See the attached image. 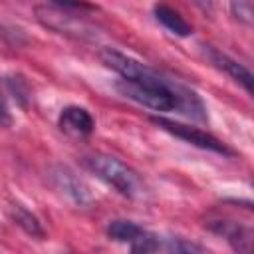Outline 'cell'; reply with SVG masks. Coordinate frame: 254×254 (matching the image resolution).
Wrapping results in <instances>:
<instances>
[{"instance_id": "6da1fadb", "label": "cell", "mask_w": 254, "mask_h": 254, "mask_svg": "<svg viewBox=\"0 0 254 254\" xmlns=\"http://www.w3.org/2000/svg\"><path fill=\"white\" fill-rule=\"evenodd\" d=\"M101 60L107 67L121 75L115 85L121 95L155 111H181L198 121L206 119L204 105L198 95L192 89L181 85L179 81L165 77L157 69L113 48L101 50Z\"/></svg>"}, {"instance_id": "7a4b0ae2", "label": "cell", "mask_w": 254, "mask_h": 254, "mask_svg": "<svg viewBox=\"0 0 254 254\" xmlns=\"http://www.w3.org/2000/svg\"><path fill=\"white\" fill-rule=\"evenodd\" d=\"M87 167L107 185H111L115 190H119L123 196L139 198L145 192V187L137 173L129 169L125 163H121L115 157L109 155H93L87 159Z\"/></svg>"}, {"instance_id": "3957f363", "label": "cell", "mask_w": 254, "mask_h": 254, "mask_svg": "<svg viewBox=\"0 0 254 254\" xmlns=\"http://www.w3.org/2000/svg\"><path fill=\"white\" fill-rule=\"evenodd\" d=\"M151 121L159 129H163V131H167V133H171V135H175V137H179V139H183V141H187L198 149H206V151H212L218 155H232V151L220 139H216L214 135H210L198 127L185 125V123H179V121H173L167 117H151Z\"/></svg>"}, {"instance_id": "277c9868", "label": "cell", "mask_w": 254, "mask_h": 254, "mask_svg": "<svg viewBox=\"0 0 254 254\" xmlns=\"http://www.w3.org/2000/svg\"><path fill=\"white\" fill-rule=\"evenodd\" d=\"M50 179H52L54 187L62 194H65L73 204H77V206H89L93 202V196H91L89 187L73 171H69L67 167L54 165L50 169Z\"/></svg>"}, {"instance_id": "5b68a950", "label": "cell", "mask_w": 254, "mask_h": 254, "mask_svg": "<svg viewBox=\"0 0 254 254\" xmlns=\"http://www.w3.org/2000/svg\"><path fill=\"white\" fill-rule=\"evenodd\" d=\"M129 246L133 252H202V246L189 242L185 238L159 236L147 230Z\"/></svg>"}, {"instance_id": "8992f818", "label": "cell", "mask_w": 254, "mask_h": 254, "mask_svg": "<svg viewBox=\"0 0 254 254\" xmlns=\"http://www.w3.org/2000/svg\"><path fill=\"white\" fill-rule=\"evenodd\" d=\"M60 129L67 135L73 137H87L93 133L95 129V121L89 115L87 109L77 107V105H69L60 113Z\"/></svg>"}, {"instance_id": "52a82bcc", "label": "cell", "mask_w": 254, "mask_h": 254, "mask_svg": "<svg viewBox=\"0 0 254 254\" xmlns=\"http://www.w3.org/2000/svg\"><path fill=\"white\" fill-rule=\"evenodd\" d=\"M206 48H208L206 54H208L210 62H212L218 69H222L226 75H230L236 83H240L248 93H252V73H250V69L244 67L242 64H238L236 60L228 58L226 54H222V52H218V50H212L210 46H206Z\"/></svg>"}, {"instance_id": "ba28073f", "label": "cell", "mask_w": 254, "mask_h": 254, "mask_svg": "<svg viewBox=\"0 0 254 254\" xmlns=\"http://www.w3.org/2000/svg\"><path fill=\"white\" fill-rule=\"evenodd\" d=\"M210 228L216 234H220L222 238H226L236 250H242V252L250 250L252 232L248 226H240L238 222H232V220H216L210 224Z\"/></svg>"}, {"instance_id": "9c48e42d", "label": "cell", "mask_w": 254, "mask_h": 254, "mask_svg": "<svg viewBox=\"0 0 254 254\" xmlns=\"http://www.w3.org/2000/svg\"><path fill=\"white\" fill-rule=\"evenodd\" d=\"M155 18L169 30L173 32L175 36H181V38H187L192 34V28L183 20V16L179 12H175L173 8L165 6V4H157L155 6Z\"/></svg>"}, {"instance_id": "30bf717a", "label": "cell", "mask_w": 254, "mask_h": 254, "mask_svg": "<svg viewBox=\"0 0 254 254\" xmlns=\"http://www.w3.org/2000/svg\"><path fill=\"white\" fill-rule=\"evenodd\" d=\"M145 232L143 226H139L133 220H111L107 224V236L115 242H127L133 244L141 234Z\"/></svg>"}, {"instance_id": "8fae6325", "label": "cell", "mask_w": 254, "mask_h": 254, "mask_svg": "<svg viewBox=\"0 0 254 254\" xmlns=\"http://www.w3.org/2000/svg\"><path fill=\"white\" fill-rule=\"evenodd\" d=\"M10 216H12V220H14L18 226H22L28 234L38 236V238H42V236H44V230H42V226H40L38 218H36L30 210H26L24 206L14 204V206H12V210H10Z\"/></svg>"}, {"instance_id": "7c38bea8", "label": "cell", "mask_w": 254, "mask_h": 254, "mask_svg": "<svg viewBox=\"0 0 254 254\" xmlns=\"http://www.w3.org/2000/svg\"><path fill=\"white\" fill-rule=\"evenodd\" d=\"M232 14L240 22L250 24L252 22V6H250V0H232Z\"/></svg>"}, {"instance_id": "4fadbf2b", "label": "cell", "mask_w": 254, "mask_h": 254, "mask_svg": "<svg viewBox=\"0 0 254 254\" xmlns=\"http://www.w3.org/2000/svg\"><path fill=\"white\" fill-rule=\"evenodd\" d=\"M10 123H12V115H10V109H8V103H6L4 95L0 91V125L8 127Z\"/></svg>"}, {"instance_id": "5bb4252c", "label": "cell", "mask_w": 254, "mask_h": 254, "mask_svg": "<svg viewBox=\"0 0 254 254\" xmlns=\"http://www.w3.org/2000/svg\"><path fill=\"white\" fill-rule=\"evenodd\" d=\"M52 2L60 4L62 8H64V6H65V8H87V4H85L83 0H52Z\"/></svg>"}, {"instance_id": "9a60e30c", "label": "cell", "mask_w": 254, "mask_h": 254, "mask_svg": "<svg viewBox=\"0 0 254 254\" xmlns=\"http://www.w3.org/2000/svg\"><path fill=\"white\" fill-rule=\"evenodd\" d=\"M194 2H196L198 6H202L204 10H210V8H212V2H214V0H194Z\"/></svg>"}]
</instances>
